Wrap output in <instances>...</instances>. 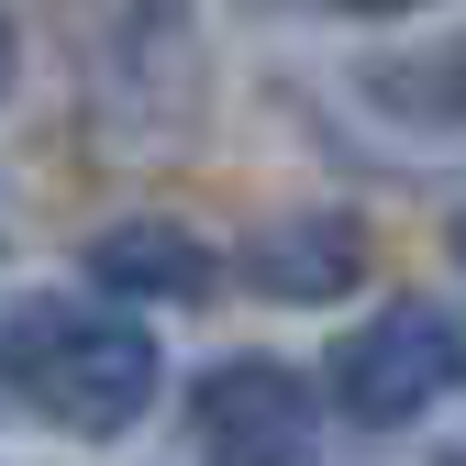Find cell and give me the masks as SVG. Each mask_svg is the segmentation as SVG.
Masks as SVG:
<instances>
[{
  "label": "cell",
  "mask_w": 466,
  "mask_h": 466,
  "mask_svg": "<svg viewBox=\"0 0 466 466\" xmlns=\"http://www.w3.org/2000/svg\"><path fill=\"white\" fill-rule=\"evenodd\" d=\"M0 378H12L45 422H67L89 444L134 433L156 411V333L123 322V311H89V300H34L12 311V333H0Z\"/></svg>",
  "instance_id": "1"
},
{
  "label": "cell",
  "mask_w": 466,
  "mask_h": 466,
  "mask_svg": "<svg viewBox=\"0 0 466 466\" xmlns=\"http://www.w3.org/2000/svg\"><path fill=\"white\" fill-rule=\"evenodd\" d=\"M455 367H466L455 322L433 300H389L378 322H356V333L333 344L322 389H333V411L356 422V433H400V422H422L433 400L455 389Z\"/></svg>",
  "instance_id": "2"
},
{
  "label": "cell",
  "mask_w": 466,
  "mask_h": 466,
  "mask_svg": "<svg viewBox=\"0 0 466 466\" xmlns=\"http://www.w3.org/2000/svg\"><path fill=\"white\" fill-rule=\"evenodd\" d=\"M189 433H200L211 466H311L322 400H311L300 367H278V356H222L189 389Z\"/></svg>",
  "instance_id": "3"
},
{
  "label": "cell",
  "mask_w": 466,
  "mask_h": 466,
  "mask_svg": "<svg viewBox=\"0 0 466 466\" xmlns=\"http://www.w3.org/2000/svg\"><path fill=\"white\" fill-rule=\"evenodd\" d=\"M367 278V233H356V211H289V222H267L256 245H245V289L256 300H344V289Z\"/></svg>",
  "instance_id": "4"
},
{
  "label": "cell",
  "mask_w": 466,
  "mask_h": 466,
  "mask_svg": "<svg viewBox=\"0 0 466 466\" xmlns=\"http://www.w3.org/2000/svg\"><path fill=\"white\" fill-rule=\"evenodd\" d=\"M89 289H111V300H211L222 256L189 222H111L89 245Z\"/></svg>",
  "instance_id": "5"
},
{
  "label": "cell",
  "mask_w": 466,
  "mask_h": 466,
  "mask_svg": "<svg viewBox=\"0 0 466 466\" xmlns=\"http://www.w3.org/2000/svg\"><path fill=\"white\" fill-rule=\"evenodd\" d=\"M367 100L389 111V123H411V134H466V34L367 56Z\"/></svg>",
  "instance_id": "6"
},
{
  "label": "cell",
  "mask_w": 466,
  "mask_h": 466,
  "mask_svg": "<svg viewBox=\"0 0 466 466\" xmlns=\"http://www.w3.org/2000/svg\"><path fill=\"white\" fill-rule=\"evenodd\" d=\"M12 67H23V45H12V12H0V89H12Z\"/></svg>",
  "instance_id": "7"
},
{
  "label": "cell",
  "mask_w": 466,
  "mask_h": 466,
  "mask_svg": "<svg viewBox=\"0 0 466 466\" xmlns=\"http://www.w3.org/2000/svg\"><path fill=\"white\" fill-rule=\"evenodd\" d=\"M344 12H422V0H344Z\"/></svg>",
  "instance_id": "8"
},
{
  "label": "cell",
  "mask_w": 466,
  "mask_h": 466,
  "mask_svg": "<svg viewBox=\"0 0 466 466\" xmlns=\"http://www.w3.org/2000/svg\"><path fill=\"white\" fill-rule=\"evenodd\" d=\"M455 256H466V200H455Z\"/></svg>",
  "instance_id": "9"
},
{
  "label": "cell",
  "mask_w": 466,
  "mask_h": 466,
  "mask_svg": "<svg viewBox=\"0 0 466 466\" xmlns=\"http://www.w3.org/2000/svg\"><path fill=\"white\" fill-rule=\"evenodd\" d=\"M433 466H466V444H444V455H433Z\"/></svg>",
  "instance_id": "10"
}]
</instances>
